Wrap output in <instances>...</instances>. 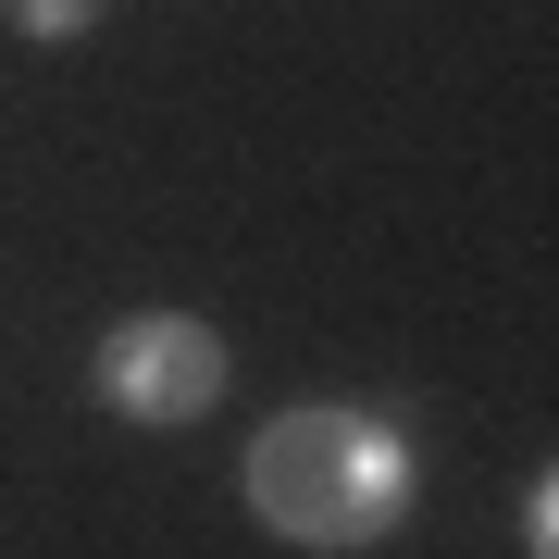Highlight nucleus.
Wrapping results in <instances>:
<instances>
[{
    "mask_svg": "<svg viewBox=\"0 0 559 559\" xmlns=\"http://www.w3.org/2000/svg\"><path fill=\"white\" fill-rule=\"evenodd\" d=\"M411 436L360 399H299L249 436V510L261 535L311 547V559H360L411 522Z\"/></svg>",
    "mask_w": 559,
    "mask_h": 559,
    "instance_id": "obj_1",
    "label": "nucleus"
},
{
    "mask_svg": "<svg viewBox=\"0 0 559 559\" xmlns=\"http://www.w3.org/2000/svg\"><path fill=\"white\" fill-rule=\"evenodd\" d=\"M522 547H535V559L559 547V498H547V485H535V498H522Z\"/></svg>",
    "mask_w": 559,
    "mask_h": 559,
    "instance_id": "obj_4",
    "label": "nucleus"
},
{
    "mask_svg": "<svg viewBox=\"0 0 559 559\" xmlns=\"http://www.w3.org/2000/svg\"><path fill=\"white\" fill-rule=\"evenodd\" d=\"M87 373H100V399H112L124 423H212V411H224V373H237V348H224L200 311H124Z\"/></svg>",
    "mask_w": 559,
    "mask_h": 559,
    "instance_id": "obj_2",
    "label": "nucleus"
},
{
    "mask_svg": "<svg viewBox=\"0 0 559 559\" xmlns=\"http://www.w3.org/2000/svg\"><path fill=\"white\" fill-rule=\"evenodd\" d=\"M100 13H112V0H0V25H13V38H87Z\"/></svg>",
    "mask_w": 559,
    "mask_h": 559,
    "instance_id": "obj_3",
    "label": "nucleus"
}]
</instances>
